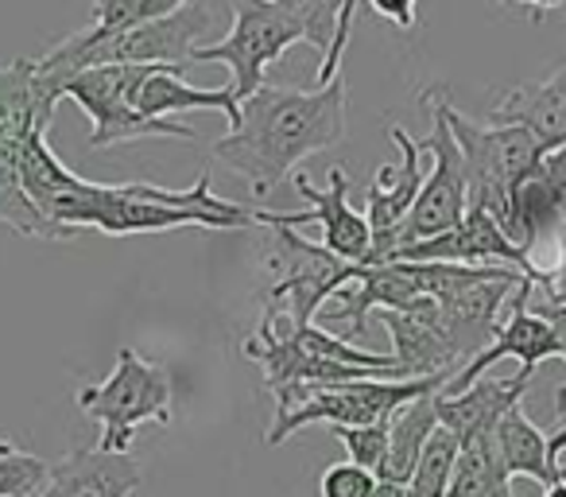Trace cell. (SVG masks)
<instances>
[{"label": "cell", "instance_id": "cell-33", "mask_svg": "<svg viewBox=\"0 0 566 497\" xmlns=\"http://www.w3.org/2000/svg\"><path fill=\"white\" fill-rule=\"evenodd\" d=\"M543 497H566V474H563V478L551 482V486L543 489Z\"/></svg>", "mask_w": 566, "mask_h": 497}, {"label": "cell", "instance_id": "cell-23", "mask_svg": "<svg viewBox=\"0 0 566 497\" xmlns=\"http://www.w3.org/2000/svg\"><path fill=\"white\" fill-rule=\"evenodd\" d=\"M458 455H462L458 435L447 432V427H434L423 455H419V463H416V474H411V482H408V494L411 497H447Z\"/></svg>", "mask_w": 566, "mask_h": 497}, {"label": "cell", "instance_id": "cell-4", "mask_svg": "<svg viewBox=\"0 0 566 497\" xmlns=\"http://www.w3.org/2000/svg\"><path fill=\"white\" fill-rule=\"evenodd\" d=\"M342 4H323V0H229L226 35L195 51L198 63H226L233 71V97L237 105L249 102L264 86V71L295 43H311L326 55L338 28Z\"/></svg>", "mask_w": 566, "mask_h": 497}, {"label": "cell", "instance_id": "cell-29", "mask_svg": "<svg viewBox=\"0 0 566 497\" xmlns=\"http://www.w3.org/2000/svg\"><path fill=\"white\" fill-rule=\"evenodd\" d=\"M539 179L547 183L551 190H558V195H563V203H566V141L558 144L555 152H547V156H543Z\"/></svg>", "mask_w": 566, "mask_h": 497}, {"label": "cell", "instance_id": "cell-1", "mask_svg": "<svg viewBox=\"0 0 566 497\" xmlns=\"http://www.w3.org/2000/svg\"><path fill=\"white\" fill-rule=\"evenodd\" d=\"M24 195L55 229H102L109 237L167 234V229H252L256 210L213 195V175L202 172L195 187L167 190L151 183H90L55 156L48 133L32 136L24 152Z\"/></svg>", "mask_w": 566, "mask_h": 497}, {"label": "cell", "instance_id": "cell-13", "mask_svg": "<svg viewBox=\"0 0 566 497\" xmlns=\"http://www.w3.org/2000/svg\"><path fill=\"white\" fill-rule=\"evenodd\" d=\"M388 261H411V265L439 261V265H470V269H516V272H524L532 284L539 280L535 257H527L485 210H465V218L458 221L454 229L431 237V241L400 245V249L388 253Z\"/></svg>", "mask_w": 566, "mask_h": 497}, {"label": "cell", "instance_id": "cell-32", "mask_svg": "<svg viewBox=\"0 0 566 497\" xmlns=\"http://www.w3.org/2000/svg\"><path fill=\"white\" fill-rule=\"evenodd\" d=\"M373 497H411L403 486H392V482H377V494Z\"/></svg>", "mask_w": 566, "mask_h": 497}, {"label": "cell", "instance_id": "cell-9", "mask_svg": "<svg viewBox=\"0 0 566 497\" xmlns=\"http://www.w3.org/2000/svg\"><path fill=\"white\" fill-rule=\"evenodd\" d=\"M275 241L264 269L272 272V284L264 292V311L283 319L287 327H311L323 303H331L342 288L354 284L357 265H346L326 249L300 234V229L272 226Z\"/></svg>", "mask_w": 566, "mask_h": 497}, {"label": "cell", "instance_id": "cell-8", "mask_svg": "<svg viewBox=\"0 0 566 497\" xmlns=\"http://www.w3.org/2000/svg\"><path fill=\"white\" fill-rule=\"evenodd\" d=\"M78 408L102 424L97 451L105 455H128L133 435L140 424H171V373L159 362L140 358L133 346L117 354V365L105 381L78 389Z\"/></svg>", "mask_w": 566, "mask_h": 497}, {"label": "cell", "instance_id": "cell-26", "mask_svg": "<svg viewBox=\"0 0 566 497\" xmlns=\"http://www.w3.org/2000/svg\"><path fill=\"white\" fill-rule=\"evenodd\" d=\"M377 474L361 470L354 463H331L318 478V497H373Z\"/></svg>", "mask_w": 566, "mask_h": 497}, {"label": "cell", "instance_id": "cell-15", "mask_svg": "<svg viewBox=\"0 0 566 497\" xmlns=\"http://www.w3.org/2000/svg\"><path fill=\"white\" fill-rule=\"evenodd\" d=\"M392 141L400 148V164H385L373 175L369 187V206H365V221H369V237H373V253L365 265H385L388 253L396 249V237H400L403 218L416 206L419 190H423V164L416 148V136H408L400 125H392Z\"/></svg>", "mask_w": 566, "mask_h": 497}, {"label": "cell", "instance_id": "cell-16", "mask_svg": "<svg viewBox=\"0 0 566 497\" xmlns=\"http://www.w3.org/2000/svg\"><path fill=\"white\" fill-rule=\"evenodd\" d=\"M144 474L133 455H105L97 447H74L59 463L35 497H133Z\"/></svg>", "mask_w": 566, "mask_h": 497}, {"label": "cell", "instance_id": "cell-21", "mask_svg": "<svg viewBox=\"0 0 566 497\" xmlns=\"http://www.w3.org/2000/svg\"><path fill=\"white\" fill-rule=\"evenodd\" d=\"M493 447H496V458H501V470L509 474V482L532 478V482L551 486V482L566 474V466H551L547 435L524 416V404H516V408L496 424Z\"/></svg>", "mask_w": 566, "mask_h": 497}, {"label": "cell", "instance_id": "cell-11", "mask_svg": "<svg viewBox=\"0 0 566 497\" xmlns=\"http://www.w3.org/2000/svg\"><path fill=\"white\" fill-rule=\"evenodd\" d=\"M423 105L431 110V133L419 136L416 148L431 152L434 167L423 179V190H419L416 206L403 218L400 237H396V249L400 245H416V241H431V237L454 229L458 221L465 218V172H462V152H458V141L450 133L447 110L450 102L442 97V90H427Z\"/></svg>", "mask_w": 566, "mask_h": 497}, {"label": "cell", "instance_id": "cell-14", "mask_svg": "<svg viewBox=\"0 0 566 497\" xmlns=\"http://www.w3.org/2000/svg\"><path fill=\"white\" fill-rule=\"evenodd\" d=\"M532 292H535L532 280H524V284L516 288V296H512L509 308H504V323H501V331H496V339L489 342L478 358H470V362H465L462 370H458L454 377L442 385L439 396L465 393V389H470L473 381L485 377V370H493L501 358H520V370H527V373H535V365L551 362V358H558V362H563L558 334L551 331L547 319H539L532 308H527V303H532Z\"/></svg>", "mask_w": 566, "mask_h": 497}, {"label": "cell", "instance_id": "cell-5", "mask_svg": "<svg viewBox=\"0 0 566 497\" xmlns=\"http://www.w3.org/2000/svg\"><path fill=\"white\" fill-rule=\"evenodd\" d=\"M59 94L40 74L35 59H4L0 63V226L40 241H71L55 229L24 195V152L35 133H48Z\"/></svg>", "mask_w": 566, "mask_h": 497}, {"label": "cell", "instance_id": "cell-7", "mask_svg": "<svg viewBox=\"0 0 566 497\" xmlns=\"http://www.w3.org/2000/svg\"><path fill=\"white\" fill-rule=\"evenodd\" d=\"M450 377H423V381H342V385H295L275 393V420L268 427V443L280 447L283 439L300 435L311 424L331 427H365V424H388L403 404L419 396L442 393Z\"/></svg>", "mask_w": 566, "mask_h": 497}, {"label": "cell", "instance_id": "cell-31", "mask_svg": "<svg viewBox=\"0 0 566 497\" xmlns=\"http://www.w3.org/2000/svg\"><path fill=\"white\" fill-rule=\"evenodd\" d=\"M377 12H380V17H388V20H396V24H403V28L416 20V9H377Z\"/></svg>", "mask_w": 566, "mask_h": 497}, {"label": "cell", "instance_id": "cell-2", "mask_svg": "<svg viewBox=\"0 0 566 497\" xmlns=\"http://www.w3.org/2000/svg\"><path fill=\"white\" fill-rule=\"evenodd\" d=\"M346 110L349 94L342 74L311 90L260 86L241 102V121L213 141V156L241 175L252 195L268 198L300 159L334 148L346 136Z\"/></svg>", "mask_w": 566, "mask_h": 497}, {"label": "cell", "instance_id": "cell-20", "mask_svg": "<svg viewBox=\"0 0 566 497\" xmlns=\"http://www.w3.org/2000/svg\"><path fill=\"white\" fill-rule=\"evenodd\" d=\"M136 110L148 121H175V113L187 110H218L229 117V128L241 121V105L233 97V86H213V90H198L182 82L179 66H159L136 90Z\"/></svg>", "mask_w": 566, "mask_h": 497}, {"label": "cell", "instance_id": "cell-6", "mask_svg": "<svg viewBox=\"0 0 566 497\" xmlns=\"http://www.w3.org/2000/svg\"><path fill=\"white\" fill-rule=\"evenodd\" d=\"M447 121L458 152H462L465 203H470L465 210H485L509 234L516 190L539 172L547 152L520 125H493V121L481 125V121L458 113L454 105L447 110Z\"/></svg>", "mask_w": 566, "mask_h": 497}, {"label": "cell", "instance_id": "cell-10", "mask_svg": "<svg viewBox=\"0 0 566 497\" xmlns=\"http://www.w3.org/2000/svg\"><path fill=\"white\" fill-rule=\"evenodd\" d=\"M159 66H97V71L74 74L63 86V97L82 105L90 117V148H113L144 136H171V141H195V128L179 121H148L136 110V90Z\"/></svg>", "mask_w": 566, "mask_h": 497}, {"label": "cell", "instance_id": "cell-30", "mask_svg": "<svg viewBox=\"0 0 566 497\" xmlns=\"http://www.w3.org/2000/svg\"><path fill=\"white\" fill-rule=\"evenodd\" d=\"M566 451V420L555 427V432L547 435V458H551V466H558V455Z\"/></svg>", "mask_w": 566, "mask_h": 497}, {"label": "cell", "instance_id": "cell-24", "mask_svg": "<svg viewBox=\"0 0 566 497\" xmlns=\"http://www.w3.org/2000/svg\"><path fill=\"white\" fill-rule=\"evenodd\" d=\"M51 474V463L0 435V497H35Z\"/></svg>", "mask_w": 566, "mask_h": 497}, {"label": "cell", "instance_id": "cell-19", "mask_svg": "<svg viewBox=\"0 0 566 497\" xmlns=\"http://www.w3.org/2000/svg\"><path fill=\"white\" fill-rule=\"evenodd\" d=\"M377 323L392 334V358H396V370H400V381L454 377L462 370L450 342L427 319L403 315V311H377Z\"/></svg>", "mask_w": 566, "mask_h": 497}, {"label": "cell", "instance_id": "cell-25", "mask_svg": "<svg viewBox=\"0 0 566 497\" xmlns=\"http://www.w3.org/2000/svg\"><path fill=\"white\" fill-rule=\"evenodd\" d=\"M392 424V420H388ZM388 424H365V427H334V439L349 451V463L369 474H380L388 455Z\"/></svg>", "mask_w": 566, "mask_h": 497}, {"label": "cell", "instance_id": "cell-18", "mask_svg": "<svg viewBox=\"0 0 566 497\" xmlns=\"http://www.w3.org/2000/svg\"><path fill=\"white\" fill-rule=\"evenodd\" d=\"M493 125H520L535 136L543 152H555L566 141V66L539 82H524L496 97Z\"/></svg>", "mask_w": 566, "mask_h": 497}, {"label": "cell", "instance_id": "cell-22", "mask_svg": "<svg viewBox=\"0 0 566 497\" xmlns=\"http://www.w3.org/2000/svg\"><path fill=\"white\" fill-rule=\"evenodd\" d=\"M434 427H439L434 396H419V401L403 404L392 416V424H388V455H385V466H380L377 482H392V486L408 489L411 474H416V463H419V455H423Z\"/></svg>", "mask_w": 566, "mask_h": 497}, {"label": "cell", "instance_id": "cell-27", "mask_svg": "<svg viewBox=\"0 0 566 497\" xmlns=\"http://www.w3.org/2000/svg\"><path fill=\"white\" fill-rule=\"evenodd\" d=\"M527 308L535 311L539 319H547L551 323V331L558 334V346H563V362H566V308H558V303H547V300H539V296L532 292V303ZM555 416H558V424L566 420V381L558 385V393H555Z\"/></svg>", "mask_w": 566, "mask_h": 497}, {"label": "cell", "instance_id": "cell-12", "mask_svg": "<svg viewBox=\"0 0 566 497\" xmlns=\"http://www.w3.org/2000/svg\"><path fill=\"white\" fill-rule=\"evenodd\" d=\"M295 190L307 198V210H295V214H272V210H256L260 226H287V229H300V226H323V245L331 249L338 261L346 265H365L373 253V237H369V221L365 214H357L349 206V175L342 167H331L326 175V187H315L307 172H295Z\"/></svg>", "mask_w": 566, "mask_h": 497}, {"label": "cell", "instance_id": "cell-17", "mask_svg": "<svg viewBox=\"0 0 566 497\" xmlns=\"http://www.w3.org/2000/svg\"><path fill=\"white\" fill-rule=\"evenodd\" d=\"M527 385H532V373L520 370L516 377H481L458 396L434 393L439 427L454 432L458 443H473V439H481V435H493L496 424L524 401Z\"/></svg>", "mask_w": 566, "mask_h": 497}, {"label": "cell", "instance_id": "cell-3", "mask_svg": "<svg viewBox=\"0 0 566 497\" xmlns=\"http://www.w3.org/2000/svg\"><path fill=\"white\" fill-rule=\"evenodd\" d=\"M229 17V4H206V0H190V4H175L167 17H156L148 24H136L117 35H94L90 28L71 32L48 48L35 66L51 82V90L63 102V86L82 71H97V66H195V51L213 43L221 32V20Z\"/></svg>", "mask_w": 566, "mask_h": 497}, {"label": "cell", "instance_id": "cell-28", "mask_svg": "<svg viewBox=\"0 0 566 497\" xmlns=\"http://www.w3.org/2000/svg\"><path fill=\"white\" fill-rule=\"evenodd\" d=\"M535 296L547 300V303H558V308H566V229H558V265L555 269H539Z\"/></svg>", "mask_w": 566, "mask_h": 497}]
</instances>
